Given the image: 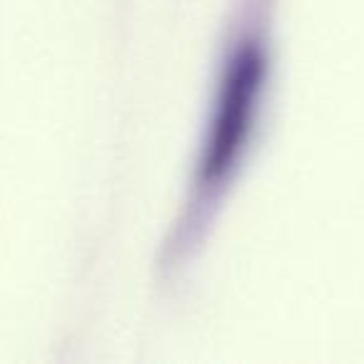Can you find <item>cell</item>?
<instances>
[{"label": "cell", "instance_id": "6da1fadb", "mask_svg": "<svg viewBox=\"0 0 364 364\" xmlns=\"http://www.w3.org/2000/svg\"><path fill=\"white\" fill-rule=\"evenodd\" d=\"M262 80V48L245 38V43L230 60V70L225 68V77L220 82L213 130H210V140L205 142V155L200 162V170H203L200 185L205 188H213L215 182L225 180V172L232 170L242 155L245 142H250V132L255 127V115L259 107Z\"/></svg>", "mask_w": 364, "mask_h": 364}]
</instances>
